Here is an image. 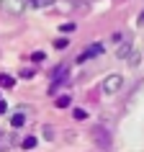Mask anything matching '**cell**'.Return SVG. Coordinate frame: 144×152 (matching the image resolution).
<instances>
[{"label":"cell","instance_id":"6da1fadb","mask_svg":"<svg viewBox=\"0 0 144 152\" xmlns=\"http://www.w3.org/2000/svg\"><path fill=\"white\" fill-rule=\"evenodd\" d=\"M121 85H124V77L113 72V75H108V77L103 80V85H100V90L111 96V93H119V90H121Z\"/></svg>","mask_w":144,"mask_h":152},{"label":"cell","instance_id":"7a4b0ae2","mask_svg":"<svg viewBox=\"0 0 144 152\" xmlns=\"http://www.w3.org/2000/svg\"><path fill=\"white\" fill-rule=\"evenodd\" d=\"M103 54V44H90L88 49H82L80 57H77V62H88V59H93V57H100Z\"/></svg>","mask_w":144,"mask_h":152},{"label":"cell","instance_id":"3957f363","mask_svg":"<svg viewBox=\"0 0 144 152\" xmlns=\"http://www.w3.org/2000/svg\"><path fill=\"white\" fill-rule=\"evenodd\" d=\"M67 72H70V67H67V64H59V67H57V70H54V85L67 80Z\"/></svg>","mask_w":144,"mask_h":152},{"label":"cell","instance_id":"277c9868","mask_svg":"<svg viewBox=\"0 0 144 152\" xmlns=\"http://www.w3.org/2000/svg\"><path fill=\"white\" fill-rule=\"evenodd\" d=\"M10 124H13V126H23V124H26V116H23V113H13Z\"/></svg>","mask_w":144,"mask_h":152},{"label":"cell","instance_id":"5b68a950","mask_svg":"<svg viewBox=\"0 0 144 152\" xmlns=\"http://www.w3.org/2000/svg\"><path fill=\"white\" fill-rule=\"evenodd\" d=\"M21 147H23V150H33V147H36V137H26L23 142H21Z\"/></svg>","mask_w":144,"mask_h":152},{"label":"cell","instance_id":"8992f818","mask_svg":"<svg viewBox=\"0 0 144 152\" xmlns=\"http://www.w3.org/2000/svg\"><path fill=\"white\" fill-rule=\"evenodd\" d=\"M54 106H57V108H67V106H70V96H59L54 101Z\"/></svg>","mask_w":144,"mask_h":152},{"label":"cell","instance_id":"52a82bcc","mask_svg":"<svg viewBox=\"0 0 144 152\" xmlns=\"http://www.w3.org/2000/svg\"><path fill=\"white\" fill-rule=\"evenodd\" d=\"M0 85L10 88V85H13V77H10V75H0Z\"/></svg>","mask_w":144,"mask_h":152},{"label":"cell","instance_id":"ba28073f","mask_svg":"<svg viewBox=\"0 0 144 152\" xmlns=\"http://www.w3.org/2000/svg\"><path fill=\"white\" fill-rule=\"evenodd\" d=\"M72 116H75V119H88V113H85V111H82V108H75V113H72Z\"/></svg>","mask_w":144,"mask_h":152},{"label":"cell","instance_id":"9c48e42d","mask_svg":"<svg viewBox=\"0 0 144 152\" xmlns=\"http://www.w3.org/2000/svg\"><path fill=\"white\" fill-rule=\"evenodd\" d=\"M44 57H47L44 52H33V54H31V59H33V62H44Z\"/></svg>","mask_w":144,"mask_h":152},{"label":"cell","instance_id":"30bf717a","mask_svg":"<svg viewBox=\"0 0 144 152\" xmlns=\"http://www.w3.org/2000/svg\"><path fill=\"white\" fill-rule=\"evenodd\" d=\"M67 44H70V41H67V39H57V41H54V47H57V49H64V47H67Z\"/></svg>","mask_w":144,"mask_h":152},{"label":"cell","instance_id":"8fae6325","mask_svg":"<svg viewBox=\"0 0 144 152\" xmlns=\"http://www.w3.org/2000/svg\"><path fill=\"white\" fill-rule=\"evenodd\" d=\"M5 108H8V106H5V101H3V96H0V113H5Z\"/></svg>","mask_w":144,"mask_h":152}]
</instances>
